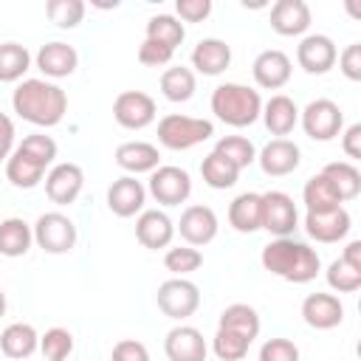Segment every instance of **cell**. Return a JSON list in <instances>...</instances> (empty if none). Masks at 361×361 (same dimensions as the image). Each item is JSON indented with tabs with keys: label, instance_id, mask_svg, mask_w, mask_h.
Listing matches in <instances>:
<instances>
[{
	"label": "cell",
	"instance_id": "cell-31",
	"mask_svg": "<svg viewBox=\"0 0 361 361\" xmlns=\"http://www.w3.org/2000/svg\"><path fill=\"white\" fill-rule=\"evenodd\" d=\"M34 243V231L23 217H6L0 223V254L3 257H23Z\"/></svg>",
	"mask_w": 361,
	"mask_h": 361
},
{
	"label": "cell",
	"instance_id": "cell-4",
	"mask_svg": "<svg viewBox=\"0 0 361 361\" xmlns=\"http://www.w3.org/2000/svg\"><path fill=\"white\" fill-rule=\"evenodd\" d=\"M212 113L231 127H248L262 113L259 90L240 82H223L212 90Z\"/></svg>",
	"mask_w": 361,
	"mask_h": 361
},
{
	"label": "cell",
	"instance_id": "cell-22",
	"mask_svg": "<svg viewBox=\"0 0 361 361\" xmlns=\"http://www.w3.org/2000/svg\"><path fill=\"white\" fill-rule=\"evenodd\" d=\"M271 28L282 37H299L310 28V6L305 0H276L271 6Z\"/></svg>",
	"mask_w": 361,
	"mask_h": 361
},
{
	"label": "cell",
	"instance_id": "cell-51",
	"mask_svg": "<svg viewBox=\"0 0 361 361\" xmlns=\"http://www.w3.org/2000/svg\"><path fill=\"white\" fill-rule=\"evenodd\" d=\"M6 313V293H3V288H0V316Z\"/></svg>",
	"mask_w": 361,
	"mask_h": 361
},
{
	"label": "cell",
	"instance_id": "cell-12",
	"mask_svg": "<svg viewBox=\"0 0 361 361\" xmlns=\"http://www.w3.org/2000/svg\"><path fill=\"white\" fill-rule=\"evenodd\" d=\"M82 186H85V172L73 161H62V164L51 166L45 175V195L56 206H71L79 197Z\"/></svg>",
	"mask_w": 361,
	"mask_h": 361
},
{
	"label": "cell",
	"instance_id": "cell-46",
	"mask_svg": "<svg viewBox=\"0 0 361 361\" xmlns=\"http://www.w3.org/2000/svg\"><path fill=\"white\" fill-rule=\"evenodd\" d=\"M110 361H149V350L135 338H121L116 341Z\"/></svg>",
	"mask_w": 361,
	"mask_h": 361
},
{
	"label": "cell",
	"instance_id": "cell-34",
	"mask_svg": "<svg viewBox=\"0 0 361 361\" xmlns=\"http://www.w3.org/2000/svg\"><path fill=\"white\" fill-rule=\"evenodd\" d=\"M200 175L206 180V186H212V189H231L240 178V169L231 161H226L223 155L209 152L200 164Z\"/></svg>",
	"mask_w": 361,
	"mask_h": 361
},
{
	"label": "cell",
	"instance_id": "cell-25",
	"mask_svg": "<svg viewBox=\"0 0 361 361\" xmlns=\"http://www.w3.org/2000/svg\"><path fill=\"white\" fill-rule=\"evenodd\" d=\"M116 164L130 175H141L161 166V152L149 141H124L116 147Z\"/></svg>",
	"mask_w": 361,
	"mask_h": 361
},
{
	"label": "cell",
	"instance_id": "cell-5",
	"mask_svg": "<svg viewBox=\"0 0 361 361\" xmlns=\"http://www.w3.org/2000/svg\"><path fill=\"white\" fill-rule=\"evenodd\" d=\"M214 135V124L209 118H195L183 113H169L158 121V141L166 149H192Z\"/></svg>",
	"mask_w": 361,
	"mask_h": 361
},
{
	"label": "cell",
	"instance_id": "cell-43",
	"mask_svg": "<svg viewBox=\"0 0 361 361\" xmlns=\"http://www.w3.org/2000/svg\"><path fill=\"white\" fill-rule=\"evenodd\" d=\"M259 361H299V347L290 338H268L259 347Z\"/></svg>",
	"mask_w": 361,
	"mask_h": 361
},
{
	"label": "cell",
	"instance_id": "cell-2",
	"mask_svg": "<svg viewBox=\"0 0 361 361\" xmlns=\"http://www.w3.org/2000/svg\"><path fill=\"white\" fill-rule=\"evenodd\" d=\"M259 259H262L265 271H271L274 276L293 282V285H305V282L316 279V274L322 271V259H319L316 248H310L307 243L293 240V237L271 240L262 248Z\"/></svg>",
	"mask_w": 361,
	"mask_h": 361
},
{
	"label": "cell",
	"instance_id": "cell-14",
	"mask_svg": "<svg viewBox=\"0 0 361 361\" xmlns=\"http://www.w3.org/2000/svg\"><path fill=\"white\" fill-rule=\"evenodd\" d=\"M302 226H305L307 237H313L316 243H338L350 234L353 217L344 206H336L327 212H307Z\"/></svg>",
	"mask_w": 361,
	"mask_h": 361
},
{
	"label": "cell",
	"instance_id": "cell-50",
	"mask_svg": "<svg viewBox=\"0 0 361 361\" xmlns=\"http://www.w3.org/2000/svg\"><path fill=\"white\" fill-rule=\"evenodd\" d=\"M341 259L350 262V265H355V268H361V240H350L347 248H344V254H341Z\"/></svg>",
	"mask_w": 361,
	"mask_h": 361
},
{
	"label": "cell",
	"instance_id": "cell-42",
	"mask_svg": "<svg viewBox=\"0 0 361 361\" xmlns=\"http://www.w3.org/2000/svg\"><path fill=\"white\" fill-rule=\"evenodd\" d=\"M164 265H166L169 274L186 276V274H192V271H197L203 265V254L197 248H192V245H178V248H169L164 254Z\"/></svg>",
	"mask_w": 361,
	"mask_h": 361
},
{
	"label": "cell",
	"instance_id": "cell-9",
	"mask_svg": "<svg viewBox=\"0 0 361 361\" xmlns=\"http://www.w3.org/2000/svg\"><path fill=\"white\" fill-rule=\"evenodd\" d=\"M259 203H262V226L259 228H265L274 237H290L293 228L299 226V212H296L293 197L288 192L271 189V192L259 195Z\"/></svg>",
	"mask_w": 361,
	"mask_h": 361
},
{
	"label": "cell",
	"instance_id": "cell-47",
	"mask_svg": "<svg viewBox=\"0 0 361 361\" xmlns=\"http://www.w3.org/2000/svg\"><path fill=\"white\" fill-rule=\"evenodd\" d=\"M338 68L350 82L361 79V42H353L338 54Z\"/></svg>",
	"mask_w": 361,
	"mask_h": 361
},
{
	"label": "cell",
	"instance_id": "cell-26",
	"mask_svg": "<svg viewBox=\"0 0 361 361\" xmlns=\"http://www.w3.org/2000/svg\"><path fill=\"white\" fill-rule=\"evenodd\" d=\"M231 65V45L217 37H206L192 51V68L203 76H217Z\"/></svg>",
	"mask_w": 361,
	"mask_h": 361
},
{
	"label": "cell",
	"instance_id": "cell-28",
	"mask_svg": "<svg viewBox=\"0 0 361 361\" xmlns=\"http://www.w3.org/2000/svg\"><path fill=\"white\" fill-rule=\"evenodd\" d=\"M228 223L240 234H254L262 226V203L257 192H243L228 203Z\"/></svg>",
	"mask_w": 361,
	"mask_h": 361
},
{
	"label": "cell",
	"instance_id": "cell-39",
	"mask_svg": "<svg viewBox=\"0 0 361 361\" xmlns=\"http://www.w3.org/2000/svg\"><path fill=\"white\" fill-rule=\"evenodd\" d=\"M39 353L45 355V361H68V355L73 353V333L65 327L45 330V336H39Z\"/></svg>",
	"mask_w": 361,
	"mask_h": 361
},
{
	"label": "cell",
	"instance_id": "cell-32",
	"mask_svg": "<svg viewBox=\"0 0 361 361\" xmlns=\"http://www.w3.org/2000/svg\"><path fill=\"white\" fill-rule=\"evenodd\" d=\"M195 87H197V79H195L192 68L172 65L161 73V93L169 102H189L195 96Z\"/></svg>",
	"mask_w": 361,
	"mask_h": 361
},
{
	"label": "cell",
	"instance_id": "cell-30",
	"mask_svg": "<svg viewBox=\"0 0 361 361\" xmlns=\"http://www.w3.org/2000/svg\"><path fill=\"white\" fill-rule=\"evenodd\" d=\"M217 327L234 330V333L245 336L248 341H254V338L259 336V327H262V324H259V313H257L251 305L234 302V305L223 307V313H220V319H217Z\"/></svg>",
	"mask_w": 361,
	"mask_h": 361
},
{
	"label": "cell",
	"instance_id": "cell-41",
	"mask_svg": "<svg viewBox=\"0 0 361 361\" xmlns=\"http://www.w3.org/2000/svg\"><path fill=\"white\" fill-rule=\"evenodd\" d=\"M45 14L56 28H76L85 17V3L82 0H48Z\"/></svg>",
	"mask_w": 361,
	"mask_h": 361
},
{
	"label": "cell",
	"instance_id": "cell-45",
	"mask_svg": "<svg viewBox=\"0 0 361 361\" xmlns=\"http://www.w3.org/2000/svg\"><path fill=\"white\" fill-rule=\"evenodd\" d=\"M175 11L183 23H203L212 14V0H178Z\"/></svg>",
	"mask_w": 361,
	"mask_h": 361
},
{
	"label": "cell",
	"instance_id": "cell-48",
	"mask_svg": "<svg viewBox=\"0 0 361 361\" xmlns=\"http://www.w3.org/2000/svg\"><path fill=\"white\" fill-rule=\"evenodd\" d=\"M341 149H344V155L353 158V161L361 158V124H358V121L344 130V135H341Z\"/></svg>",
	"mask_w": 361,
	"mask_h": 361
},
{
	"label": "cell",
	"instance_id": "cell-15",
	"mask_svg": "<svg viewBox=\"0 0 361 361\" xmlns=\"http://www.w3.org/2000/svg\"><path fill=\"white\" fill-rule=\"evenodd\" d=\"M338 59V48L327 34H307L296 45V62L305 73H327Z\"/></svg>",
	"mask_w": 361,
	"mask_h": 361
},
{
	"label": "cell",
	"instance_id": "cell-7",
	"mask_svg": "<svg viewBox=\"0 0 361 361\" xmlns=\"http://www.w3.org/2000/svg\"><path fill=\"white\" fill-rule=\"evenodd\" d=\"M34 231V243L45 251V254H68L76 245V223L62 214V212H45L37 217V223L31 226Z\"/></svg>",
	"mask_w": 361,
	"mask_h": 361
},
{
	"label": "cell",
	"instance_id": "cell-38",
	"mask_svg": "<svg viewBox=\"0 0 361 361\" xmlns=\"http://www.w3.org/2000/svg\"><path fill=\"white\" fill-rule=\"evenodd\" d=\"M248 347H251V341L245 336H240L234 330H223V327H217V333L212 338V350L220 361H243L248 355Z\"/></svg>",
	"mask_w": 361,
	"mask_h": 361
},
{
	"label": "cell",
	"instance_id": "cell-11",
	"mask_svg": "<svg viewBox=\"0 0 361 361\" xmlns=\"http://www.w3.org/2000/svg\"><path fill=\"white\" fill-rule=\"evenodd\" d=\"M149 195L161 206H180L192 195V178L180 166H158L149 172Z\"/></svg>",
	"mask_w": 361,
	"mask_h": 361
},
{
	"label": "cell",
	"instance_id": "cell-36",
	"mask_svg": "<svg viewBox=\"0 0 361 361\" xmlns=\"http://www.w3.org/2000/svg\"><path fill=\"white\" fill-rule=\"evenodd\" d=\"M302 200H305L307 212H327V209L341 206L336 189L330 186V180H327L322 172L313 175V178H307V183H305V189H302Z\"/></svg>",
	"mask_w": 361,
	"mask_h": 361
},
{
	"label": "cell",
	"instance_id": "cell-19",
	"mask_svg": "<svg viewBox=\"0 0 361 361\" xmlns=\"http://www.w3.org/2000/svg\"><path fill=\"white\" fill-rule=\"evenodd\" d=\"M251 73H254V82L265 90H279L288 85L293 68H290V56L279 48H268L262 54H257L254 65H251Z\"/></svg>",
	"mask_w": 361,
	"mask_h": 361
},
{
	"label": "cell",
	"instance_id": "cell-16",
	"mask_svg": "<svg viewBox=\"0 0 361 361\" xmlns=\"http://www.w3.org/2000/svg\"><path fill=\"white\" fill-rule=\"evenodd\" d=\"M144 200H147V189L141 180H135V175H121L107 186V209L116 217H135L144 212Z\"/></svg>",
	"mask_w": 361,
	"mask_h": 361
},
{
	"label": "cell",
	"instance_id": "cell-44",
	"mask_svg": "<svg viewBox=\"0 0 361 361\" xmlns=\"http://www.w3.org/2000/svg\"><path fill=\"white\" fill-rule=\"evenodd\" d=\"M172 54H175L172 48H166V45H161L155 39H147V37L138 45V62L147 65V68H164V65H169Z\"/></svg>",
	"mask_w": 361,
	"mask_h": 361
},
{
	"label": "cell",
	"instance_id": "cell-10",
	"mask_svg": "<svg viewBox=\"0 0 361 361\" xmlns=\"http://www.w3.org/2000/svg\"><path fill=\"white\" fill-rule=\"evenodd\" d=\"M155 99L144 90H121L113 102V118L124 130H144L155 121Z\"/></svg>",
	"mask_w": 361,
	"mask_h": 361
},
{
	"label": "cell",
	"instance_id": "cell-33",
	"mask_svg": "<svg viewBox=\"0 0 361 361\" xmlns=\"http://www.w3.org/2000/svg\"><path fill=\"white\" fill-rule=\"evenodd\" d=\"M31 68V54L20 42H0V82H20Z\"/></svg>",
	"mask_w": 361,
	"mask_h": 361
},
{
	"label": "cell",
	"instance_id": "cell-49",
	"mask_svg": "<svg viewBox=\"0 0 361 361\" xmlns=\"http://www.w3.org/2000/svg\"><path fill=\"white\" fill-rule=\"evenodd\" d=\"M14 152V121L0 113V164L8 161V155Z\"/></svg>",
	"mask_w": 361,
	"mask_h": 361
},
{
	"label": "cell",
	"instance_id": "cell-37",
	"mask_svg": "<svg viewBox=\"0 0 361 361\" xmlns=\"http://www.w3.org/2000/svg\"><path fill=\"white\" fill-rule=\"evenodd\" d=\"M212 152H217V155H223L226 161H231L240 172L257 161V149H254V144H251L245 135H223V138L214 144Z\"/></svg>",
	"mask_w": 361,
	"mask_h": 361
},
{
	"label": "cell",
	"instance_id": "cell-1",
	"mask_svg": "<svg viewBox=\"0 0 361 361\" xmlns=\"http://www.w3.org/2000/svg\"><path fill=\"white\" fill-rule=\"evenodd\" d=\"M11 107L23 121L37 127H56L68 113V96L48 79H23L11 93Z\"/></svg>",
	"mask_w": 361,
	"mask_h": 361
},
{
	"label": "cell",
	"instance_id": "cell-23",
	"mask_svg": "<svg viewBox=\"0 0 361 361\" xmlns=\"http://www.w3.org/2000/svg\"><path fill=\"white\" fill-rule=\"evenodd\" d=\"M76 65H79V54H76V48L68 45V42L54 39V42H45V45L37 51V68H39L45 76H51V79L71 76V73L76 71Z\"/></svg>",
	"mask_w": 361,
	"mask_h": 361
},
{
	"label": "cell",
	"instance_id": "cell-40",
	"mask_svg": "<svg viewBox=\"0 0 361 361\" xmlns=\"http://www.w3.org/2000/svg\"><path fill=\"white\" fill-rule=\"evenodd\" d=\"M324 276H327V285L333 290H338V293H355L361 288V268L344 262L341 257L327 265V274Z\"/></svg>",
	"mask_w": 361,
	"mask_h": 361
},
{
	"label": "cell",
	"instance_id": "cell-3",
	"mask_svg": "<svg viewBox=\"0 0 361 361\" xmlns=\"http://www.w3.org/2000/svg\"><path fill=\"white\" fill-rule=\"evenodd\" d=\"M56 158V141L45 133L25 135L6 161V178L17 189H34Z\"/></svg>",
	"mask_w": 361,
	"mask_h": 361
},
{
	"label": "cell",
	"instance_id": "cell-35",
	"mask_svg": "<svg viewBox=\"0 0 361 361\" xmlns=\"http://www.w3.org/2000/svg\"><path fill=\"white\" fill-rule=\"evenodd\" d=\"M183 37H186V28L175 14H155L147 20V39H155L175 51L183 42Z\"/></svg>",
	"mask_w": 361,
	"mask_h": 361
},
{
	"label": "cell",
	"instance_id": "cell-29",
	"mask_svg": "<svg viewBox=\"0 0 361 361\" xmlns=\"http://www.w3.org/2000/svg\"><path fill=\"white\" fill-rule=\"evenodd\" d=\"M322 175L330 180V186L336 189L341 203L358 197V192H361V172H358V166L353 161H330L322 169Z\"/></svg>",
	"mask_w": 361,
	"mask_h": 361
},
{
	"label": "cell",
	"instance_id": "cell-18",
	"mask_svg": "<svg viewBox=\"0 0 361 361\" xmlns=\"http://www.w3.org/2000/svg\"><path fill=\"white\" fill-rule=\"evenodd\" d=\"M164 353L169 361H206V338L192 324H178L164 338Z\"/></svg>",
	"mask_w": 361,
	"mask_h": 361
},
{
	"label": "cell",
	"instance_id": "cell-8",
	"mask_svg": "<svg viewBox=\"0 0 361 361\" xmlns=\"http://www.w3.org/2000/svg\"><path fill=\"white\" fill-rule=\"evenodd\" d=\"M302 130L313 141H333L344 127V113L333 99H313L305 110H299Z\"/></svg>",
	"mask_w": 361,
	"mask_h": 361
},
{
	"label": "cell",
	"instance_id": "cell-17",
	"mask_svg": "<svg viewBox=\"0 0 361 361\" xmlns=\"http://www.w3.org/2000/svg\"><path fill=\"white\" fill-rule=\"evenodd\" d=\"M302 319L313 330H333L344 319V305H341V299L336 293L316 290V293L305 296V302H302Z\"/></svg>",
	"mask_w": 361,
	"mask_h": 361
},
{
	"label": "cell",
	"instance_id": "cell-27",
	"mask_svg": "<svg viewBox=\"0 0 361 361\" xmlns=\"http://www.w3.org/2000/svg\"><path fill=\"white\" fill-rule=\"evenodd\" d=\"M0 350L6 358L23 361L39 350V333L25 322H14L0 333Z\"/></svg>",
	"mask_w": 361,
	"mask_h": 361
},
{
	"label": "cell",
	"instance_id": "cell-13",
	"mask_svg": "<svg viewBox=\"0 0 361 361\" xmlns=\"http://www.w3.org/2000/svg\"><path fill=\"white\" fill-rule=\"evenodd\" d=\"M178 234L186 240V245L197 248V245H206L217 237V214L212 206H203V203H195V206H186L183 214H180V223L175 226Z\"/></svg>",
	"mask_w": 361,
	"mask_h": 361
},
{
	"label": "cell",
	"instance_id": "cell-21",
	"mask_svg": "<svg viewBox=\"0 0 361 361\" xmlns=\"http://www.w3.org/2000/svg\"><path fill=\"white\" fill-rule=\"evenodd\" d=\"M175 237V223L169 220L166 212L161 209H144L135 220V240L149 248V251H158V248H166Z\"/></svg>",
	"mask_w": 361,
	"mask_h": 361
},
{
	"label": "cell",
	"instance_id": "cell-6",
	"mask_svg": "<svg viewBox=\"0 0 361 361\" xmlns=\"http://www.w3.org/2000/svg\"><path fill=\"white\" fill-rule=\"evenodd\" d=\"M155 302H158V310L164 316L183 322L200 307V288L186 276H172V279L158 285Z\"/></svg>",
	"mask_w": 361,
	"mask_h": 361
},
{
	"label": "cell",
	"instance_id": "cell-20",
	"mask_svg": "<svg viewBox=\"0 0 361 361\" xmlns=\"http://www.w3.org/2000/svg\"><path fill=\"white\" fill-rule=\"evenodd\" d=\"M257 161H259V166H262L265 175L282 178V175H290V172L299 166L302 152H299V144L290 141V138H271V141L259 149Z\"/></svg>",
	"mask_w": 361,
	"mask_h": 361
},
{
	"label": "cell",
	"instance_id": "cell-24",
	"mask_svg": "<svg viewBox=\"0 0 361 361\" xmlns=\"http://www.w3.org/2000/svg\"><path fill=\"white\" fill-rule=\"evenodd\" d=\"M259 116H262L268 133L276 135V138H285V135L293 133V127L299 124V107H296V102H293L290 96H285V93L271 96V99L262 104V113H259Z\"/></svg>",
	"mask_w": 361,
	"mask_h": 361
}]
</instances>
